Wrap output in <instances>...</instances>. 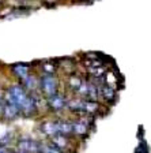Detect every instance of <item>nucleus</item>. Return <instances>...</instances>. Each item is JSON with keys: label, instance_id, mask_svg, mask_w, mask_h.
Instances as JSON below:
<instances>
[{"label": "nucleus", "instance_id": "9b49d317", "mask_svg": "<svg viewBox=\"0 0 151 153\" xmlns=\"http://www.w3.org/2000/svg\"><path fill=\"white\" fill-rule=\"evenodd\" d=\"M40 153H61V150L55 146L52 142H48L40 145Z\"/></svg>", "mask_w": 151, "mask_h": 153}, {"label": "nucleus", "instance_id": "ddd939ff", "mask_svg": "<svg viewBox=\"0 0 151 153\" xmlns=\"http://www.w3.org/2000/svg\"><path fill=\"white\" fill-rule=\"evenodd\" d=\"M15 153H25V152H21V150H18V152H15Z\"/></svg>", "mask_w": 151, "mask_h": 153}, {"label": "nucleus", "instance_id": "39448f33", "mask_svg": "<svg viewBox=\"0 0 151 153\" xmlns=\"http://www.w3.org/2000/svg\"><path fill=\"white\" fill-rule=\"evenodd\" d=\"M40 145L41 143L30 137H25L22 140H19L18 142L19 150L25 153H40Z\"/></svg>", "mask_w": 151, "mask_h": 153}, {"label": "nucleus", "instance_id": "1a4fd4ad", "mask_svg": "<svg viewBox=\"0 0 151 153\" xmlns=\"http://www.w3.org/2000/svg\"><path fill=\"white\" fill-rule=\"evenodd\" d=\"M88 131V126L87 123L82 120L78 122H72V134H78V135H85Z\"/></svg>", "mask_w": 151, "mask_h": 153}, {"label": "nucleus", "instance_id": "f03ea898", "mask_svg": "<svg viewBox=\"0 0 151 153\" xmlns=\"http://www.w3.org/2000/svg\"><path fill=\"white\" fill-rule=\"evenodd\" d=\"M67 107H68L71 111L75 112H80V114H93V112H97L99 105L97 101H88V100H71V101H67Z\"/></svg>", "mask_w": 151, "mask_h": 153}, {"label": "nucleus", "instance_id": "9d476101", "mask_svg": "<svg viewBox=\"0 0 151 153\" xmlns=\"http://www.w3.org/2000/svg\"><path fill=\"white\" fill-rule=\"evenodd\" d=\"M52 143L56 148H59L60 150H63L68 146V137L67 135H60V134L55 135V137H52Z\"/></svg>", "mask_w": 151, "mask_h": 153}, {"label": "nucleus", "instance_id": "6e6552de", "mask_svg": "<svg viewBox=\"0 0 151 153\" xmlns=\"http://www.w3.org/2000/svg\"><path fill=\"white\" fill-rule=\"evenodd\" d=\"M41 130L44 134L50 135V137H55V135H59V130H57V120L53 122H45L42 123Z\"/></svg>", "mask_w": 151, "mask_h": 153}, {"label": "nucleus", "instance_id": "0eeeda50", "mask_svg": "<svg viewBox=\"0 0 151 153\" xmlns=\"http://www.w3.org/2000/svg\"><path fill=\"white\" fill-rule=\"evenodd\" d=\"M48 102H49V107L55 111H60L63 109L64 107H67V101L61 94H55L53 97L48 99Z\"/></svg>", "mask_w": 151, "mask_h": 153}, {"label": "nucleus", "instance_id": "423d86ee", "mask_svg": "<svg viewBox=\"0 0 151 153\" xmlns=\"http://www.w3.org/2000/svg\"><path fill=\"white\" fill-rule=\"evenodd\" d=\"M13 71L14 74H15L18 78H21V79H26L29 75H30V67H29V64L26 63H16L13 66Z\"/></svg>", "mask_w": 151, "mask_h": 153}, {"label": "nucleus", "instance_id": "7ed1b4c3", "mask_svg": "<svg viewBox=\"0 0 151 153\" xmlns=\"http://www.w3.org/2000/svg\"><path fill=\"white\" fill-rule=\"evenodd\" d=\"M0 114L3 115L7 120H13L19 115V109L15 102L11 100L8 93H6L3 99H0Z\"/></svg>", "mask_w": 151, "mask_h": 153}, {"label": "nucleus", "instance_id": "20e7f679", "mask_svg": "<svg viewBox=\"0 0 151 153\" xmlns=\"http://www.w3.org/2000/svg\"><path fill=\"white\" fill-rule=\"evenodd\" d=\"M41 88L42 92L46 94L48 99L57 94V79L53 74H44L41 78Z\"/></svg>", "mask_w": 151, "mask_h": 153}, {"label": "nucleus", "instance_id": "f257e3e1", "mask_svg": "<svg viewBox=\"0 0 151 153\" xmlns=\"http://www.w3.org/2000/svg\"><path fill=\"white\" fill-rule=\"evenodd\" d=\"M8 96L11 97L15 105L18 107L19 112H23L26 116H32L37 111V102L27 90L21 85H14L8 89Z\"/></svg>", "mask_w": 151, "mask_h": 153}, {"label": "nucleus", "instance_id": "f8f14e48", "mask_svg": "<svg viewBox=\"0 0 151 153\" xmlns=\"http://www.w3.org/2000/svg\"><path fill=\"white\" fill-rule=\"evenodd\" d=\"M0 153H15V152L10 150L8 148H6V146H0Z\"/></svg>", "mask_w": 151, "mask_h": 153}]
</instances>
